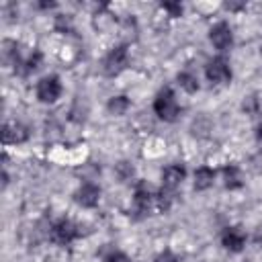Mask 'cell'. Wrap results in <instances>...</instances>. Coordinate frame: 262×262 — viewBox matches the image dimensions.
I'll use <instances>...</instances> for the list:
<instances>
[{
  "instance_id": "6da1fadb",
  "label": "cell",
  "mask_w": 262,
  "mask_h": 262,
  "mask_svg": "<svg viewBox=\"0 0 262 262\" xmlns=\"http://www.w3.org/2000/svg\"><path fill=\"white\" fill-rule=\"evenodd\" d=\"M154 113L162 121H168V123L176 121V117L180 113V106H178L176 96H174V92L170 88H164V90H160L156 94V98H154Z\"/></svg>"
},
{
  "instance_id": "7a4b0ae2",
  "label": "cell",
  "mask_w": 262,
  "mask_h": 262,
  "mask_svg": "<svg viewBox=\"0 0 262 262\" xmlns=\"http://www.w3.org/2000/svg\"><path fill=\"white\" fill-rule=\"evenodd\" d=\"M127 59H129V53H127V45H117L113 47L106 57L102 59V70L106 76H117L121 74L125 68H127Z\"/></svg>"
},
{
  "instance_id": "3957f363",
  "label": "cell",
  "mask_w": 262,
  "mask_h": 262,
  "mask_svg": "<svg viewBox=\"0 0 262 262\" xmlns=\"http://www.w3.org/2000/svg\"><path fill=\"white\" fill-rule=\"evenodd\" d=\"M49 237L53 244H59V246H68L72 244L76 237H78V227L76 223H72L70 219H59L51 225L49 229Z\"/></svg>"
},
{
  "instance_id": "277c9868",
  "label": "cell",
  "mask_w": 262,
  "mask_h": 262,
  "mask_svg": "<svg viewBox=\"0 0 262 262\" xmlns=\"http://www.w3.org/2000/svg\"><path fill=\"white\" fill-rule=\"evenodd\" d=\"M61 96V82L57 76H45L37 82V98L41 102H55Z\"/></svg>"
},
{
  "instance_id": "5b68a950",
  "label": "cell",
  "mask_w": 262,
  "mask_h": 262,
  "mask_svg": "<svg viewBox=\"0 0 262 262\" xmlns=\"http://www.w3.org/2000/svg\"><path fill=\"white\" fill-rule=\"evenodd\" d=\"M205 74H207L209 82H213V84H225L231 80V68L223 57H213L205 66Z\"/></svg>"
},
{
  "instance_id": "8992f818",
  "label": "cell",
  "mask_w": 262,
  "mask_h": 262,
  "mask_svg": "<svg viewBox=\"0 0 262 262\" xmlns=\"http://www.w3.org/2000/svg\"><path fill=\"white\" fill-rule=\"evenodd\" d=\"M209 39L211 43L219 49V51H227L231 45H233V33H231V27L227 23H217L211 33H209Z\"/></svg>"
},
{
  "instance_id": "52a82bcc",
  "label": "cell",
  "mask_w": 262,
  "mask_h": 262,
  "mask_svg": "<svg viewBox=\"0 0 262 262\" xmlns=\"http://www.w3.org/2000/svg\"><path fill=\"white\" fill-rule=\"evenodd\" d=\"M98 199H100V188L94 184V182H84L78 190H76V203L86 207V209H92L98 205Z\"/></svg>"
},
{
  "instance_id": "ba28073f",
  "label": "cell",
  "mask_w": 262,
  "mask_h": 262,
  "mask_svg": "<svg viewBox=\"0 0 262 262\" xmlns=\"http://www.w3.org/2000/svg\"><path fill=\"white\" fill-rule=\"evenodd\" d=\"M221 244L229 252H239L246 246V233L239 227H225L221 233Z\"/></svg>"
},
{
  "instance_id": "9c48e42d",
  "label": "cell",
  "mask_w": 262,
  "mask_h": 262,
  "mask_svg": "<svg viewBox=\"0 0 262 262\" xmlns=\"http://www.w3.org/2000/svg\"><path fill=\"white\" fill-rule=\"evenodd\" d=\"M184 176H186V170H184V166H182V164H170V166H166V168H164V172H162L164 188L174 190V188L184 180Z\"/></svg>"
},
{
  "instance_id": "30bf717a",
  "label": "cell",
  "mask_w": 262,
  "mask_h": 262,
  "mask_svg": "<svg viewBox=\"0 0 262 262\" xmlns=\"http://www.w3.org/2000/svg\"><path fill=\"white\" fill-rule=\"evenodd\" d=\"M29 139V129L20 123H6L2 127V141L4 143H23Z\"/></svg>"
},
{
  "instance_id": "8fae6325",
  "label": "cell",
  "mask_w": 262,
  "mask_h": 262,
  "mask_svg": "<svg viewBox=\"0 0 262 262\" xmlns=\"http://www.w3.org/2000/svg\"><path fill=\"white\" fill-rule=\"evenodd\" d=\"M154 201H156V196L149 192V188H147L143 182H139L137 188H135V196H133L135 211H137V213H147Z\"/></svg>"
},
{
  "instance_id": "7c38bea8",
  "label": "cell",
  "mask_w": 262,
  "mask_h": 262,
  "mask_svg": "<svg viewBox=\"0 0 262 262\" xmlns=\"http://www.w3.org/2000/svg\"><path fill=\"white\" fill-rule=\"evenodd\" d=\"M215 180V170H211L209 166H201L194 172V188L196 190H207Z\"/></svg>"
},
{
  "instance_id": "4fadbf2b",
  "label": "cell",
  "mask_w": 262,
  "mask_h": 262,
  "mask_svg": "<svg viewBox=\"0 0 262 262\" xmlns=\"http://www.w3.org/2000/svg\"><path fill=\"white\" fill-rule=\"evenodd\" d=\"M223 180H225V186H227L229 190L239 188V186H242V174H239V168L233 166V164L225 166V168H223Z\"/></svg>"
},
{
  "instance_id": "5bb4252c",
  "label": "cell",
  "mask_w": 262,
  "mask_h": 262,
  "mask_svg": "<svg viewBox=\"0 0 262 262\" xmlns=\"http://www.w3.org/2000/svg\"><path fill=\"white\" fill-rule=\"evenodd\" d=\"M178 84L186 90V92H196L199 90V80L192 72H180L178 74Z\"/></svg>"
},
{
  "instance_id": "9a60e30c",
  "label": "cell",
  "mask_w": 262,
  "mask_h": 262,
  "mask_svg": "<svg viewBox=\"0 0 262 262\" xmlns=\"http://www.w3.org/2000/svg\"><path fill=\"white\" fill-rule=\"evenodd\" d=\"M106 106H108V111L113 115H123L129 108V100H127V96H113Z\"/></svg>"
},
{
  "instance_id": "2e32d148",
  "label": "cell",
  "mask_w": 262,
  "mask_h": 262,
  "mask_svg": "<svg viewBox=\"0 0 262 262\" xmlns=\"http://www.w3.org/2000/svg\"><path fill=\"white\" fill-rule=\"evenodd\" d=\"M41 59H43V55H41V51H35L23 66H25V70H23V74H29V72H35L39 66H41Z\"/></svg>"
},
{
  "instance_id": "e0dca14e",
  "label": "cell",
  "mask_w": 262,
  "mask_h": 262,
  "mask_svg": "<svg viewBox=\"0 0 262 262\" xmlns=\"http://www.w3.org/2000/svg\"><path fill=\"white\" fill-rule=\"evenodd\" d=\"M162 8H164L170 16H180V14H182V4H180V2H162Z\"/></svg>"
},
{
  "instance_id": "ac0fdd59",
  "label": "cell",
  "mask_w": 262,
  "mask_h": 262,
  "mask_svg": "<svg viewBox=\"0 0 262 262\" xmlns=\"http://www.w3.org/2000/svg\"><path fill=\"white\" fill-rule=\"evenodd\" d=\"M117 174H119V178H121V180H127V178H131V176H133V166H129L127 162H121V164H119V168H117Z\"/></svg>"
},
{
  "instance_id": "d6986e66",
  "label": "cell",
  "mask_w": 262,
  "mask_h": 262,
  "mask_svg": "<svg viewBox=\"0 0 262 262\" xmlns=\"http://www.w3.org/2000/svg\"><path fill=\"white\" fill-rule=\"evenodd\" d=\"M154 262H178V256L172 254L170 250H164V252H160V254L154 258Z\"/></svg>"
},
{
  "instance_id": "ffe728a7",
  "label": "cell",
  "mask_w": 262,
  "mask_h": 262,
  "mask_svg": "<svg viewBox=\"0 0 262 262\" xmlns=\"http://www.w3.org/2000/svg\"><path fill=\"white\" fill-rule=\"evenodd\" d=\"M104 262H131V258L127 254H123V252H113V254H108L104 258Z\"/></svg>"
},
{
  "instance_id": "44dd1931",
  "label": "cell",
  "mask_w": 262,
  "mask_h": 262,
  "mask_svg": "<svg viewBox=\"0 0 262 262\" xmlns=\"http://www.w3.org/2000/svg\"><path fill=\"white\" fill-rule=\"evenodd\" d=\"M256 242H262V227H258L256 231Z\"/></svg>"
},
{
  "instance_id": "7402d4cb",
  "label": "cell",
  "mask_w": 262,
  "mask_h": 262,
  "mask_svg": "<svg viewBox=\"0 0 262 262\" xmlns=\"http://www.w3.org/2000/svg\"><path fill=\"white\" fill-rule=\"evenodd\" d=\"M2 184H4V186H6V184H8V174H6V172H4V174H2Z\"/></svg>"
},
{
  "instance_id": "603a6c76",
  "label": "cell",
  "mask_w": 262,
  "mask_h": 262,
  "mask_svg": "<svg viewBox=\"0 0 262 262\" xmlns=\"http://www.w3.org/2000/svg\"><path fill=\"white\" fill-rule=\"evenodd\" d=\"M258 139H260V141H262V125H260V127H258Z\"/></svg>"
}]
</instances>
